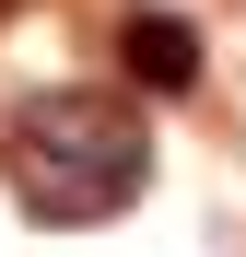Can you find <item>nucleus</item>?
<instances>
[{"instance_id": "1", "label": "nucleus", "mask_w": 246, "mask_h": 257, "mask_svg": "<svg viewBox=\"0 0 246 257\" xmlns=\"http://www.w3.org/2000/svg\"><path fill=\"white\" fill-rule=\"evenodd\" d=\"M0 176H12V199L35 210V222H106V210H129L141 176H152V128H141V105L59 82V94H24L12 105Z\"/></svg>"}, {"instance_id": "2", "label": "nucleus", "mask_w": 246, "mask_h": 257, "mask_svg": "<svg viewBox=\"0 0 246 257\" xmlns=\"http://www.w3.org/2000/svg\"><path fill=\"white\" fill-rule=\"evenodd\" d=\"M199 59H211V47H199L188 12H129V24H117V70H129L141 94H199Z\"/></svg>"}, {"instance_id": "3", "label": "nucleus", "mask_w": 246, "mask_h": 257, "mask_svg": "<svg viewBox=\"0 0 246 257\" xmlns=\"http://www.w3.org/2000/svg\"><path fill=\"white\" fill-rule=\"evenodd\" d=\"M0 24H12V0H0Z\"/></svg>"}]
</instances>
